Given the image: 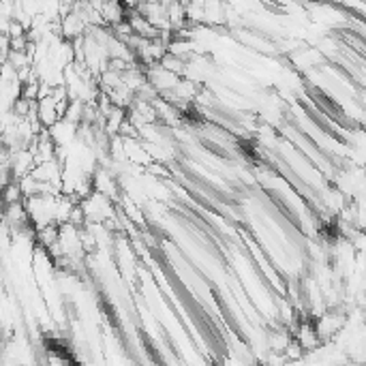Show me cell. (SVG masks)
Here are the masks:
<instances>
[{"label":"cell","instance_id":"1","mask_svg":"<svg viewBox=\"0 0 366 366\" xmlns=\"http://www.w3.org/2000/svg\"><path fill=\"white\" fill-rule=\"evenodd\" d=\"M345 326H347V315L340 309H328L321 317L315 319L317 334L323 343L338 338V334L345 330Z\"/></svg>","mask_w":366,"mask_h":366}]
</instances>
